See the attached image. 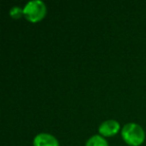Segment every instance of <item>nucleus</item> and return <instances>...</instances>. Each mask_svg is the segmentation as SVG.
I'll list each match as a JSON object with an SVG mask.
<instances>
[{
  "label": "nucleus",
  "mask_w": 146,
  "mask_h": 146,
  "mask_svg": "<svg viewBox=\"0 0 146 146\" xmlns=\"http://www.w3.org/2000/svg\"><path fill=\"white\" fill-rule=\"evenodd\" d=\"M123 140L131 146H139L145 139L143 128L136 123H127L123 126L121 131Z\"/></svg>",
  "instance_id": "obj_1"
},
{
  "label": "nucleus",
  "mask_w": 146,
  "mask_h": 146,
  "mask_svg": "<svg viewBox=\"0 0 146 146\" xmlns=\"http://www.w3.org/2000/svg\"><path fill=\"white\" fill-rule=\"evenodd\" d=\"M24 17L30 22H38L46 14V5L40 0L29 1L23 8Z\"/></svg>",
  "instance_id": "obj_2"
},
{
  "label": "nucleus",
  "mask_w": 146,
  "mask_h": 146,
  "mask_svg": "<svg viewBox=\"0 0 146 146\" xmlns=\"http://www.w3.org/2000/svg\"><path fill=\"white\" fill-rule=\"evenodd\" d=\"M98 130L102 136H113L120 130V124L116 120H106L102 122Z\"/></svg>",
  "instance_id": "obj_3"
},
{
  "label": "nucleus",
  "mask_w": 146,
  "mask_h": 146,
  "mask_svg": "<svg viewBox=\"0 0 146 146\" xmlns=\"http://www.w3.org/2000/svg\"><path fill=\"white\" fill-rule=\"evenodd\" d=\"M34 146H59L58 140L48 133H39L33 140Z\"/></svg>",
  "instance_id": "obj_4"
},
{
  "label": "nucleus",
  "mask_w": 146,
  "mask_h": 146,
  "mask_svg": "<svg viewBox=\"0 0 146 146\" xmlns=\"http://www.w3.org/2000/svg\"><path fill=\"white\" fill-rule=\"evenodd\" d=\"M85 146H108V143L103 136L93 135L87 140Z\"/></svg>",
  "instance_id": "obj_5"
},
{
  "label": "nucleus",
  "mask_w": 146,
  "mask_h": 146,
  "mask_svg": "<svg viewBox=\"0 0 146 146\" xmlns=\"http://www.w3.org/2000/svg\"><path fill=\"white\" fill-rule=\"evenodd\" d=\"M9 14L14 19H18V18H20L22 15H24L23 14V9L19 6H13L12 8L10 9V11H9Z\"/></svg>",
  "instance_id": "obj_6"
}]
</instances>
